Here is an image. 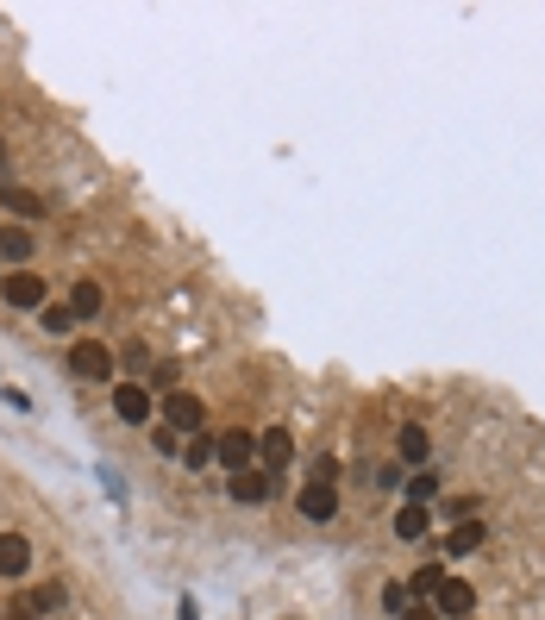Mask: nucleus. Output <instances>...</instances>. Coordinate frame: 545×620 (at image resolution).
I'll list each match as a JSON object with an SVG mask.
<instances>
[{
	"mask_svg": "<svg viewBox=\"0 0 545 620\" xmlns=\"http://www.w3.org/2000/svg\"><path fill=\"white\" fill-rule=\"evenodd\" d=\"M0 295H7V307H19V314H44V307H51V289H44V276L38 270H7L0 276Z\"/></svg>",
	"mask_w": 545,
	"mask_h": 620,
	"instance_id": "f257e3e1",
	"label": "nucleus"
},
{
	"mask_svg": "<svg viewBox=\"0 0 545 620\" xmlns=\"http://www.w3.org/2000/svg\"><path fill=\"white\" fill-rule=\"evenodd\" d=\"M163 426H170V433H182V439L207 433V408H201V395L170 389V401H163Z\"/></svg>",
	"mask_w": 545,
	"mask_h": 620,
	"instance_id": "f03ea898",
	"label": "nucleus"
},
{
	"mask_svg": "<svg viewBox=\"0 0 545 620\" xmlns=\"http://www.w3.org/2000/svg\"><path fill=\"white\" fill-rule=\"evenodd\" d=\"M69 376H82V383H107V376H113V351L101 339H76V345H69Z\"/></svg>",
	"mask_w": 545,
	"mask_h": 620,
	"instance_id": "7ed1b4c3",
	"label": "nucleus"
},
{
	"mask_svg": "<svg viewBox=\"0 0 545 620\" xmlns=\"http://www.w3.org/2000/svg\"><path fill=\"white\" fill-rule=\"evenodd\" d=\"M213 464H220L226 476H245V470H257V439L245 433V426H239V433H220V458H213Z\"/></svg>",
	"mask_w": 545,
	"mask_h": 620,
	"instance_id": "20e7f679",
	"label": "nucleus"
},
{
	"mask_svg": "<svg viewBox=\"0 0 545 620\" xmlns=\"http://www.w3.org/2000/svg\"><path fill=\"white\" fill-rule=\"evenodd\" d=\"M113 414H120L126 426H151L157 401H151V389H145V383H120V389H113Z\"/></svg>",
	"mask_w": 545,
	"mask_h": 620,
	"instance_id": "39448f33",
	"label": "nucleus"
},
{
	"mask_svg": "<svg viewBox=\"0 0 545 620\" xmlns=\"http://www.w3.org/2000/svg\"><path fill=\"white\" fill-rule=\"evenodd\" d=\"M289 458H295L289 426H264V433H257V464H264L270 476H282V470H289Z\"/></svg>",
	"mask_w": 545,
	"mask_h": 620,
	"instance_id": "423d86ee",
	"label": "nucleus"
},
{
	"mask_svg": "<svg viewBox=\"0 0 545 620\" xmlns=\"http://www.w3.org/2000/svg\"><path fill=\"white\" fill-rule=\"evenodd\" d=\"M295 508L307 520H339V483H326V476H314L301 495H295Z\"/></svg>",
	"mask_w": 545,
	"mask_h": 620,
	"instance_id": "0eeeda50",
	"label": "nucleus"
},
{
	"mask_svg": "<svg viewBox=\"0 0 545 620\" xmlns=\"http://www.w3.org/2000/svg\"><path fill=\"white\" fill-rule=\"evenodd\" d=\"M433 608H439V614H452V620H470V614H477V589H470L464 577H445V583H439V595H433Z\"/></svg>",
	"mask_w": 545,
	"mask_h": 620,
	"instance_id": "6e6552de",
	"label": "nucleus"
},
{
	"mask_svg": "<svg viewBox=\"0 0 545 620\" xmlns=\"http://www.w3.org/2000/svg\"><path fill=\"white\" fill-rule=\"evenodd\" d=\"M270 470H245V476H226V495L232 502H245V508H257V502H270Z\"/></svg>",
	"mask_w": 545,
	"mask_h": 620,
	"instance_id": "1a4fd4ad",
	"label": "nucleus"
},
{
	"mask_svg": "<svg viewBox=\"0 0 545 620\" xmlns=\"http://www.w3.org/2000/svg\"><path fill=\"white\" fill-rule=\"evenodd\" d=\"M26 570H32V539L0 533V577H26Z\"/></svg>",
	"mask_w": 545,
	"mask_h": 620,
	"instance_id": "9d476101",
	"label": "nucleus"
},
{
	"mask_svg": "<svg viewBox=\"0 0 545 620\" xmlns=\"http://www.w3.org/2000/svg\"><path fill=\"white\" fill-rule=\"evenodd\" d=\"M483 539H489L483 520H458V527L445 533V558H470V552H483Z\"/></svg>",
	"mask_w": 545,
	"mask_h": 620,
	"instance_id": "9b49d317",
	"label": "nucleus"
},
{
	"mask_svg": "<svg viewBox=\"0 0 545 620\" xmlns=\"http://www.w3.org/2000/svg\"><path fill=\"white\" fill-rule=\"evenodd\" d=\"M0 207L19 213V220H44V195H32V188H19V182H0Z\"/></svg>",
	"mask_w": 545,
	"mask_h": 620,
	"instance_id": "f8f14e48",
	"label": "nucleus"
},
{
	"mask_svg": "<svg viewBox=\"0 0 545 620\" xmlns=\"http://www.w3.org/2000/svg\"><path fill=\"white\" fill-rule=\"evenodd\" d=\"M395 451H401V464H426L433 458V433H426V426H401Z\"/></svg>",
	"mask_w": 545,
	"mask_h": 620,
	"instance_id": "ddd939ff",
	"label": "nucleus"
},
{
	"mask_svg": "<svg viewBox=\"0 0 545 620\" xmlns=\"http://www.w3.org/2000/svg\"><path fill=\"white\" fill-rule=\"evenodd\" d=\"M0 257L26 270V257H32V232H26V226H0Z\"/></svg>",
	"mask_w": 545,
	"mask_h": 620,
	"instance_id": "4468645a",
	"label": "nucleus"
},
{
	"mask_svg": "<svg viewBox=\"0 0 545 620\" xmlns=\"http://www.w3.org/2000/svg\"><path fill=\"white\" fill-rule=\"evenodd\" d=\"M69 307H76V320H94L107 307V289L101 282H76V295H69Z\"/></svg>",
	"mask_w": 545,
	"mask_h": 620,
	"instance_id": "2eb2a0df",
	"label": "nucleus"
},
{
	"mask_svg": "<svg viewBox=\"0 0 545 620\" xmlns=\"http://www.w3.org/2000/svg\"><path fill=\"white\" fill-rule=\"evenodd\" d=\"M213 458H220V439H213V433L182 439V464H188V470H201V464H213Z\"/></svg>",
	"mask_w": 545,
	"mask_h": 620,
	"instance_id": "dca6fc26",
	"label": "nucleus"
},
{
	"mask_svg": "<svg viewBox=\"0 0 545 620\" xmlns=\"http://www.w3.org/2000/svg\"><path fill=\"white\" fill-rule=\"evenodd\" d=\"M395 533H401V539H426V533H433V514H426V508H414V502H408V508L395 514Z\"/></svg>",
	"mask_w": 545,
	"mask_h": 620,
	"instance_id": "f3484780",
	"label": "nucleus"
},
{
	"mask_svg": "<svg viewBox=\"0 0 545 620\" xmlns=\"http://www.w3.org/2000/svg\"><path fill=\"white\" fill-rule=\"evenodd\" d=\"M38 326H44V332H57V339H63V332H76L82 320H76V307H63V301H51V307H44V314H38Z\"/></svg>",
	"mask_w": 545,
	"mask_h": 620,
	"instance_id": "a211bd4d",
	"label": "nucleus"
},
{
	"mask_svg": "<svg viewBox=\"0 0 545 620\" xmlns=\"http://www.w3.org/2000/svg\"><path fill=\"white\" fill-rule=\"evenodd\" d=\"M439 583H445V564H426V570H414L408 595H420V602H433V595H439Z\"/></svg>",
	"mask_w": 545,
	"mask_h": 620,
	"instance_id": "6ab92c4d",
	"label": "nucleus"
},
{
	"mask_svg": "<svg viewBox=\"0 0 545 620\" xmlns=\"http://www.w3.org/2000/svg\"><path fill=\"white\" fill-rule=\"evenodd\" d=\"M433 495H439V476H433V470H414V476H408V502H414V508H426Z\"/></svg>",
	"mask_w": 545,
	"mask_h": 620,
	"instance_id": "aec40b11",
	"label": "nucleus"
},
{
	"mask_svg": "<svg viewBox=\"0 0 545 620\" xmlns=\"http://www.w3.org/2000/svg\"><path fill=\"white\" fill-rule=\"evenodd\" d=\"M7 620H44L38 595H13V602H7Z\"/></svg>",
	"mask_w": 545,
	"mask_h": 620,
	"instance_id": "412c9836",
	"label": "nucleus"
},
{
	"mask_svg": "<svg viewBox=\"0 0 545 620\" xmlns=\"http://www.w3.org/2000/svg\"><path fill=\"white\" fill-rule=\"evenodd\" d=\"M383 608H389V614H408V608H414L408 583H389V589H383Z\"/></svg>",
	"mask_w": 545,
	"mask_h": 620,
	"instance_id": "4be33fe9",
	"label": "nucleus"
},
{
	"mask_svg": "<svg viewBox=\"0 0 545 620\" xmlns=\"http://www.w3.org/2000/svg\"><path fill=\"white\" fill-rule=\"evenodd\" d=\"M32 595H38V608H44V614H57V608H63V583H44V589H32Z\"/></svg>",
	"mask_w": 545,
	"mask_h": 620,
	"instance_id": "5701e85b",
	"label": "nucleus"
},
{
	"mask_svg": "<svg viewBox=\"0 0 545 620\" xmlns=\"http://www.w3.org/2000/svg\"><path fill=\"white\" fill-rule=\"evenodd\" d=\"M151 445H157V451H182V433H170V426H157V433H151Z\"/></svg>",
	"mask_w": 545,
	"mask_h": 620,
	"instance_id": "b1692460",
	"label": "nucleus"
},
{
	"mask_svg": "<svg viewBox=\"0 0 545 620\" xmlns=\"http://www.w3.org/2000/svg\"><path fill=\"white\" fill-rule=\"evenodd\" d=\"M401 620H445V614H439L433 602H414V608H408V614H401Z\"/></svg>",
	"mask_w": 545,
	"mask_h": 620,
	"instance_id": "393cba45",
	"label": "nucleus"
},
{
	"mask_svg": "<svg viewBox=\"0 0 545 620\" xmlns=\"http://www.w3.org/2000/svg\"><path fill=\"white\" fill-rule=\"evenodd\" d=\"M176 620H201V608H195V595H182V602H176Z\"/></svg>",
	"mask_w": 545,
	"mask_h": 620,
	"instance_id": "a878e982",
	"label": "nucleus"
},
{
	"mask_svg": "<svg viewBox=\"0 0 545 620\" xmlns=\"http://www.w3.org/2000/svg\"><path fill=\"white\" fill-rule=\"evenodd\" d=\"M0 163H7V145H0Z\"/></svg>",
	"mask_w": 545,
	"mask_h": 620,
	"instance_id": "bb28decb",
	"label": "nucleus"
},
{
	"mask_svg": "<svg viewBox=\"0 0 545 620\" xmlns=\"http://www.w3.org/2000/svg\"><path fill=\"white\" fill-rule=\"evenodd\" d=\"M470 620H477V614H470Z\"/></svg>",
	"mask_w": 545,
	"mask_h": 620,
	"instance_id": "cd10ccee",
	"label": "nucleus"
},
{
	"mask_svg": "<svg viewBox=\"0 0 545 620\" xmlns=\"http://www.w3.org/2000/svg\"><path fill=\"white\" fill-rule=\"evenodd\" d=\"M0 276H7V270H0Z\"/></svg>",
	"mask_w": 545,
	"mask_h": 620,
	"instance_id": "c85d7f7f",
	"label": "nucleus"
}]
</instances>
